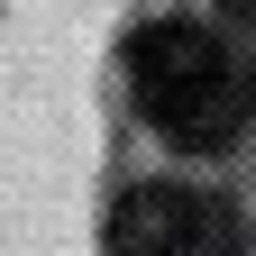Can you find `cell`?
<instances>
[{"mask_svg":"<svg viewBox=\"0 0 256 256\" xmlns=\"http://www.w3.org/2000/svg\"><path fill=\"white\" fill-rule=\"evenodd\" d=\"M128 92H138V110L165 128L174 146H192V156L247 138V119H256L247 55L229 37H210V28H192V18H156V28L128 37Z\"/></svg>","mask_w":256,"mask_h":256,"instance_id":"1","label":"cell"},{"mask_svg":"<svg viewBox=\"0 0 256 256\" xmlns=\"http://www.w3.org/2000/svg\"><path fill=\"white\" fill-rule=\"evenodd\" d=\"M110 256H238V210L202 183H138L110 210Z\"/></svg>","mask_w":256,"mask_h":256,"instance_id":"2","label":"cell"},{"mask_svg":"<svg viewBox=\"0 0 256 256\" xmlns=\"http://www.w3.org/2000/svg\"><path fill=\"white\" fill-rule=\"evenodd\" d=\"M229 10H256V0H229Z\"/></svg>","mask_w":256,"mask_h":256,"instance_id":"3","label":"cell"}]
</instances>
